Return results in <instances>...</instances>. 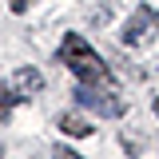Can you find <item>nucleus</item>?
Masks as SVG:
<instances>
[{
    "mask_svg": "<svg viewBox=\"0 0 159 159\" xmlns=\"http://www.w3.org/2000/svg\"><path fill=\"white\" fill-rule=\"evenodd\" d=\"M20 99H24V96H20L16 88H12V84H0V123H4V119L12 116V107H16Z\"/></svg>",
    "mask_w": 159,
    "mask_h": 159,
    "instance_id": "nucleus-6",
    "label": "nucleus"
},
{
    "mask_svg": "<svg viewBox=\"0 0 159 159\" xmlns=\"http://www.w3.org/2000/svg\"><path fill=\"white\" fill-rule=\"evenodd\" d=\"M72 96H76L80 107H92L96 116H111V119L123 116V99L116 96V88H103V84H80Z\"/></svg>",
    "mask_w": 159,
    "mask_h": 159,
    "instance_id": "nucleus-2",
    "label": "nucleus"
},
{
    "mask_svg": "<svg viewBox=\"0 0 159 159\" xmlns=\"http://www.w3.org/2000/svg\"><path fill=\"white\" fill-rule=\"evenodd\" d=\"M12 88H16L24 99H32V92H40V88H44V76H40L36 68H20L16 76H12Z\"/></svg>",
    "mask_w": 159,
    "mask_h": 159,
    "instance_id": "nucleus-4",
    "label": "nucleus"
},
{
    "mask_svg": "<svg viewBox=\"0 0 159 159\" xmlns=\"http://www.w3.org/2000/svg\"><path fill=\"white\" fill-rule=\"evenodd\" d=\"M155 116H159V96H155Z\"/></svg>",
    "mask_w": 159,
    "mask_h": 159,
    "instance_id": "nucleus-8",
    "label": "nucleus"
},
{
    "mask_svg": "<svg viewBox=\"0 0 159 159\" xmlns=\"http://www.w3.org/2000/svg\"><path fill=\"white\" fill-rule=\"evenodd\" d=\"M60 64H68V72L80 80V84H103L111 88V68L88 48V40L80 32H68L64 44H60Z\"/></svg>",
    "mask_w": 159,
    "mask_h": 159,
    "instance_id": "nucleus-1",
    "label": "nucleus"
},
{
    "mask_svg": "<svg viewBox=\"0 0 159 159\" xmlns=\"http://www.w3.org/2000/svg\"><path fill=\"white\" fill-rule=\"evenodd\" d=\"M159 32V16L151 4H139L135 12L127 16V24H123V32H119V40L127 44V48H139V44H147V40Z\"/></svg>",
    "mask_w": 159,
    "mask_h": 159,
    "instance_id": "nucleus-3",
    "label": "nucleus"
},
{
    "mask_svg": "<svg viewBox=\"0 0 159 159\" xmlns=\"http://www.w3.org/2000/svg\"><path fill=\"white\" fill-rule=\"evenodd\" d=\"M56 127L64 131V135H76V139H84V135H92V123L84 116H72V111H64V116L56 119Z\"/></svg>",
    "mask_w": 159,
    "mask_h": 159,
    "instance_id": "nucleus-5",
    "label": "nucleus"
},
{
    "mask_svg": "<svg viewBox=\"0 0 159 159\" xmlns=\"http://www.w3.org/2000/svg\"><path fill=\"white\" fill-rule=\"evenodd\" d=\"M8 8H12V12H28V8H32V0H8Z\"/></svg>",
    "mask_w": 159,
    "mask_h": 159,
    "instance_id": "nucleus-7",
    "label": "nucleus"
},
{
    "mask_svg": "<svg viewBox=\"0 0 159 159\" xmlns=\"http://www.w3.org/2000/svg\"><path fill=\"white\" fill-rule=\"evenodd\" d=\"M0 155H4V147H0Z\"/></svg>",
    "mask_w": 159,
    "mask_h": 159,
    "instance_id": "nucleus-9",
    "label": "nucleus"
}]
</instances>
